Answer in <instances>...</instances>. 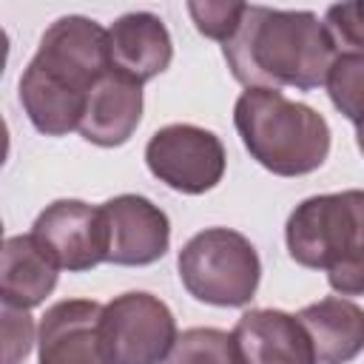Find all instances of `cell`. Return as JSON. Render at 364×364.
<instances>
[{
    "label": "cell",
    "instance_id": "1",
    "mask_svg": "<svg viewBox=\"0 0 364 364\" xmlns=\"http://www.w3.org/2000/svg\"><path fill=\"white\" fill-rule=\"evenodd\" d=\"M108 34L82 14L54 20L40 37V48L20 74V105L46 136L77 131L85 100L108 71Z\"/></svg>",
    "mask_w": 364,
    "mask_h": 364
},
{
    "label": "cell",
    "instance_id": "2",
    "mask_svg": "<svg viewBox=\"0 0 364 364\" xmlns=\"http://www.w3.org/2000/svg\"><path fill=\"white\" fill-rule=\"evenodd\" d=\"M222 54L242 85L270 91H313L324 85L338 57L313 11L270 6H245L233 37L222 43Z\"/></svg>",
    "mask_w": 364,
    "mask_h": 364
},
{
    "label": "cell",
    "instance_id": "3",
    "mask_svg": "<svg viewBox=\"0 0 364 364\" xmlns=\"http://www.w3.org/2000/svg\"><path fill=\"white\" fill-rule=\"evenodd\" d=\"M233 125L247 154L276 176H304L330 154L327 119L282 91L247 88L233 105Z\"/></svg>",
    "mask_w": 364,
    "mask_h": 364
},
{
    "label": "cell",
    "instance_id": "4",
    "mask_svg": "<svg viewBox=\"0 0 364 364\" xmlns=\"http://www.w3.org/2000/svg\"><path fill=\"white\" fill-rule=\"evenodd\" d=\"M364 193H318L293 208L284 225L287 253L296 264L324 270L341 296L364 287Z\"/></svg>",
    "mask_w": 364,
    "mask_h": 364
},
{
    "label": "cell",
    "instance_id": "5",
    "mask_svg": "<svg viewBox=\"0 0 364 364\" xmlns=\"http://www.w3.org/2000/svg\"><path fill=\"white\" fill-rule=\"evenodd\" d=\"M185 290L213 307H245L259 290L262 262L247 236L230 228H205L176 259Z\"/></svg>",
    "mask_w": 364,
    "mask_h": 364
},
{
    "label": "cell",
    "instance_id": "6",
    "mask_svg": "<svg viewBox=\"0 0 364 364\" xmlns=\"http://www.w3.org/2000/svg\"><path fill=\"white\" fill-rule=\"evenodd\" d=\"M97 333L108 364H162L176 338V318L159 296L131 290L102 304Z\"/></svg>",
    "mask_w": 364,
    "mask_h": 364
},
{
    "label": "cell",
    "instance_id": "7",
    "mask_svg": "<svg viewBox=\"0 0 364 364\" xmlns=\"http://www.w3.org/2000/svg\"><path fill=\"white\" fill-rule=\"evenodd\" d=\"M145 162L148 171L171 191L199 196L222 182L228 156L213 131L191 122H173L154 131L145 145Z\"/></svg>",
    "mask_w": 364,
    "mask_h": 364
},
{
    "label": "cell",
    "instance_id": "8",
    "mask_svg": "<svg viewBox=\"0 0 364 364\" xmlns=\"http://www.w3.org/2000/svg\"><path fill=\"white\" fill-rule=\"evenodd\" d=\"M102 228V262L122 267L154 264L168 253V213L145 196L119 193L97 208Z\"/></svg>",
    "mask_w": 364,
    "mask_h": 364
},
{
    "label": "cell",
    "instance_id": "9",
    "mask_svg": "<svg viewBox=\"0 0 364 364\" xmlns=\"http://www.w3.org/2000/svg\"><path fill=\"white\" fill-rule=\"evenodd\" d=\"M31 236L51 253L60 270L85 273L102 262L100 213L82 199L51 202L34 219Z\"/></svg>",
    "mask_w": 364,
    "mask_h": 364
},
{
    "label": "cell",
    "instance_id": "10",
    "mask_svg": "<svg viewBox=\"0 0 364 364\" xmlns=\"http://www.w3.org/2000/svg\"><path fill=\"white\" fill-rule=\"evenodd\" d=\"M100 313L94 299H63L40 321V364H108L100 347Z\"/></svg>",
    "mask_w": 364,
    "mask_h": 364
},
{
    "label": "cell",
    "instance_id": "11",
    "mask_svg": "<svg viewBox=\"0 0 364 364\" xmlns=\"http://www.w3.org/2000/svg\"><path fill=\"white\" fill-rule=\"evenodd\" d=\"M230 338L239 364H316L304 327L284 310L259 307L242 313Z\"/></svg>",
    "mask_w": 364,
    "mask_h": 364
},
{
    "label": "cell",
    "instance_id": "12",
    "mask_svg": "<svg viewBox=\"0 0 364 364\" xmlns=\"http://www.w3.org/2000/svg\"><path fill=\"white\" fill-rule=\"evenodd\" d=\"M108 34V65L134 80L148 82L159 77L173 60V43L162 17L151 11H128L114 20Z\"/></svg>",
    "mask_w": 364,
    "mask_h": 364
},
{
    "label": "cell",
    "instance_id": "13",
    "mask_svg": "<svg viewBox=\"0 0 364 364\" xmlns=\"http://www.w3.org/2000/svg\"><path fill=\"white\" fill-rule=\"evenodd\" d=\"M142 119V85L108 68L91 88L77 131L100 148L125 145Z\"/></svg>",
    "mask_w": 364,
    "mask_h": 364
},
{
    "label": "cell",
    "instance_id": "14",
    "mask_svg": "<svg viewBox=\"0 0 364 364\" xmlns=\"http://www.w3.org/2000/svg\"><path fill=\"white\" fill-rule=\"evenodd\" d=\"M296 318L310 338L316 364H350L364 347V313L353 299L327 296Z\"/></svg>",
    "mask_w": 364,
    "mask_h": 364
},
{
    "label": "cell",
    "instance_id": "15",
    "mask_svg": "<svg viewBox=\"0 0 364 364\" xmlns=\"http://www.w3.org/2000/svg\"><path fill=\"white\" fill-rule=\"evenodd\" d=\"M60 267L51 253L31 236L20 233L0 245V296L31 310L43 304L57 287Z\"/></svg>",
    "mask_w": 364,
    "mask_h": 364
},
{
    "label": "cell",
    "instance_id": "16",
    "mask_svg": "<svg viewBox=\"0 0 364 364\" xmlns=\"http://www.w3.org/2000/svg\"><path fill=\"white\" fill-rule=\"evenodd\" d=\"M165 364H239L233 338L216 327H191L176 333Z\"/></svg>",
    "mask_w": 364,
    "mask_h": 364
},
{
    "label": "cell",
    "instance_id": "17",
    "mask_svg": "<svg viewBox=\"0 0 364 364\" xmlns=\"http://www.w3.org/2000/svg\"><path fill=\"white\" fill-rule=\"evenodd\" d=\"M361 74H364V54H338L327 71V91L333 105L358 125V102H361Z\"/></svg>",
    "mask_w": 364,
    "mask_h": 364
},
{
    "label": "cell",
    "instance_id": "18",
    "mask_svg": "<svg viewBox=\"0 0 364 364\" xmlns=\"http://www.w3.org/2000/svg\"><path fill=\"white\" fill-rule=\"evenodd\" d=\"M37 341V327L28 310L0 296V364H20Z\"/></svg>",
    "mask_w": 364,
    "mask_h": 364
},
{
    "label": "cell",
    "instance_id": "19",
    "mask_svg": "<svg viewBox=\"0 0 364 364\" xmlns=\"http://www.w3.org/2000/svg\"><path fill=\"white\" fill-rule=\"evenodd\" d=\"M245 6L247 3H230V0H191L188 14L199 34L228 43L245 14Z\"/></svg>",
    "mask_w": 364,
    "mask_h": 364
},
{
    "label": "cell",
    "instance_id": "20",
    "mask_svg": "<svg viewBox=\"0 0 364 364\" xmlns=\"http://www.w3.org/2000/svg\"><path fill=\"white\" fill-rule=\"evenodd\" d=\"M324 31L336 48V54H364V31H361V3L330 6L324 14Z\"/></svg>",
    "mask_w": 364,
    "mask_h": 364
},
{
    "label": "cell",
    "instance_id": "21",
    "mask_svg": "<svg viewBox=\"0 0 364 364\" xmlns=\"http://www.w3.org/2000/svg\"><path fill=\"white\" fill-rule=\"evenodd\" d=\"M6 156H9V125L0 114V168L6 165Z\"/></svg>",
    "mask_w": 364,
    "mask_h": 364
},
{
    "label": "cell",
    "instance_id": "22",
    "mask_svg": "<svg viewBox=\"0 0 364 364\" xmlns=\"http://www.w3.org/2000/svg\"><path fill=\"white\" fill-rule=\"evenodd\" d=\"M6 60H9V34H6L3 26H0V74H3V68H6Z\"/></svg>",
    "mask_w": 364,
    "mask_h": 364
},
{
    "label": "cell",
    "instance_id": "23",
    "mask_svg": "<svg viewBox=\"0 0 364 364\" xmlns=\"http://www.w3.org/2000/svg\"><path fill=\"white\" fill-rule=\"evenodd\" d=\"M0 245H3V222H0Z\"/></svg>",
    "mask_w": 364,
    "mask_h": 364
}]
</instances>
